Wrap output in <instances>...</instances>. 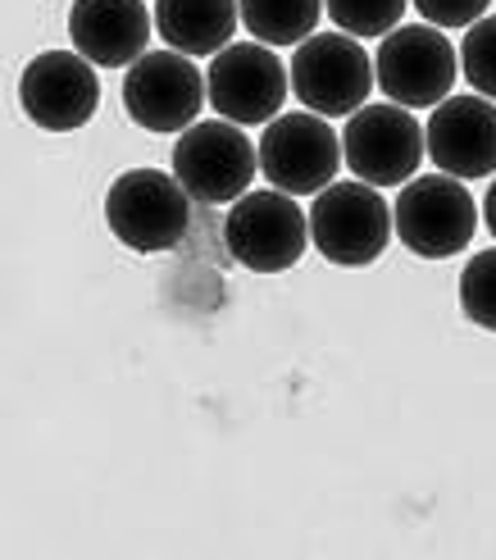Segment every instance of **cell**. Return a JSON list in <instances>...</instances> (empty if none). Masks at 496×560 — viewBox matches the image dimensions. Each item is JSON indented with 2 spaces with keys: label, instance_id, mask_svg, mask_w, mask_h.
<instances>
[{
  "label": "cell",
  "instance_id": "6da1fadb",
  "mask_svg": "<svg viewBox=\"0 0 496 560\" xmlns=\"http://www.w3.org/2000/svg\"><path fill=\"white\" fill-rule=\"evenodd\" d=\"M397 237L392 206L374 183H328L310 206V242L328 265L361 269L374 265Z\"/></svg>",
  "mask_w": 496,
  "mask_h": 560
},
{
  "label": "cell",
  "instance_id": "7a4b0ae2",
  "mask_svg": "<svg viewBox=\"0 0 496 560\" xmlns=\"http://www.w3.org/2000/svg\"><path fill=\"white\" fill-rule=\"evenodd\" d=\"M105 223L128 250L160 256L187 237L191 196L164 170H128L105 191Z\"/></svg>",
  "mask_w": 496,
  "mask_h": 560
},
{
  "label": "cell",
  "instance_id": "3957f363",
  "mask_svg": "<svg viewBox=\"0 0 496 560\" xmlns=\"http://www.w3.org/2000/svg\"><path fill=\"white\" fill-rule=\"evenodd\" d=\"M292 92L296 101L323 119H351L355 109L369 105L378 88V73L361 37L351 33H315L292 55Z\"/></svg>",
  "mask_w": 496,
  "mask_h": 560
},
{
  "label": "cell",
  "instance_id": "277c9868",
  "mask_svg": "<svg viewBox=\"0 0 496 560\" xmlns=\"http://www.w3.org/2000/svg\"><path fill=\"white\" fill-rule=\"evenodd\" d=\"M392 223H397V242L420 260H447L456 250L474 242L479 229V206L464 191L460 178L451 174H420L401 187L392 201Z\"/></svg>",
  "mask_w": 496,
  "mask_h": 560
},
{
  "label": "cell",
  "instance_id": "5b68a950",
  "mask_svg": "<svg viewBox=\"0 0 496 560\" xmlns=\"http://www.w3.org/2000/svg\"><path fill=\"white\" fill-rule=\"evenodd\" d=\"M224 246L251 273H287L310 246V219L292 201V191H246L228 206Z\"/></svg>",
  "mask_w": 496,
  "mask_h": 560
},
{
  "label": "cell",
  "instance_id": "8992f818",
  "mask_svg": "<svg viewBox=\"0 0 496 560\" xmlns=\"http://www.w3.org/2000/svg\"><path fill=\"white\" fill-rule=\"evenodd\" d=\"M256 174H260V147H251L241 124L201 119L174 147V178L201 206H233L237 196L251 191Z\"/></svg>",
  "mask_w": 496,
  "mask_h": 560
},
{
  "label": "cell",
  "instance_id": "52a82bcc",
  "mask_svg": "<svg viewBox=\"0 0 496 560\" xmlns=\"http://www.w3.org/2000/svg\"><path fill=\"white\" fill-rule=\"evenodd\" d=\"M428 155V137L420 119L397 101H378L355 109L342 132V160L346 170L374 183V187H405L420 174V164Z\"/></svg>",
  "mask_w": 496,
  "mask_h": 560
},
{
  "label": "cell",
  "instance_id": "ba28073f",
  "mask_svg": "<svg viewBox=\"0 0 496 560\" xmlns=\"http://www.w3.org/2000/svg\"><path fill=\"white\" fill-rule=\"evenodd\" d=\"M210 105L228 124H273L292 96V69L264 42H237L210 55Z\"/></svg>",
  "mask_w": 496,
  "mask_h": 560
},
{
  "label": "cell",
  "instance_id": "9c48e42d",
  "mask_svg": "<svg viewBox=\"0 0 496 560\" xmlns=\"http://www.w3.org/2000/svg\"><path fill=\"white\" fill-rule=\"evenodd\" d=\"M456 46L447 42L442 27L433 23H401L397 33L382 37L374 55L378 88L388 101L405 109H433L442 105L456 88Z\"/></svg>",
  "mask_w": 496,
  "mask_h": 560
},
{
  "label": "cell",
  "instance_id": "30bf717a",
  "mask_svg": "<svg viewBox=\"0 0 496 560\" xmlns=\"http://www.w3.org/2000/svg\"><path fill=\"white\" fill-rule=\"evenodd\" d=\"M342 170V137L328 128L315 109H292L264 124L260 132V174L269 187L292 196H319L328 183H338Z\"/></svg>",
  "mask_w": 496,
  "mask_h": 560
},
{
  "label": "cell",
  "instance_id": "8fae6325",
  "mask_svg": "<svg viewBox=\"0 0 496 560\" xmlns=\"http://www.w3.org/2000/svg\"><path fill=\"white\" fill-rule=\"evenodd\" d=\"M210 101V82L182 50H146L123 78V109L146 132H187Z\"/></svg>",
  "mask_w": 496,
  "mask_h": 560
},
{
  "label": "cell",
  "instance_id": "7c38bea8",
  "mask_svg": "<svg viewBox=\"0 0 496 560\" xmlns=\"http://www.w3.org/2000/svg\"><path fill=\"white\" fill-rule=\"evenodd\" d=\"M23 115L46 132H73L101 109L96 65L78 50H42L19 78Z\"/></svg>",
  "mask_w": 496,
  "mask_h": 560
},
{
  "label": "cell",
  "instance_id": "4fadbf2b",
  "mask_svg": "<svg viewBox=\"0 0 496 560\" xmlns=\"http://www.w3.org/2000/svg\"><path fill=\"white\" fill-rule=\"evenodd\" d=\"M428 160L442 174L470 183L496 174V101L487 96H447L433 105V119L424 124Z\"/></svg>",
  "mask_w": 496,
  "mask_h": 560
},
{
  "label": "cell",
  "instance_id": "5bb4252c",
  "mask_svg": "<svg viewBox=\"0 0 496 560\" xmlns=\"http://www.w3.org/2000/svg\"><path fill=\"white\" fill-rule=\"evenodd\" d=\"M155 33V10L146 0H73L69 42L96 69H128L146 55Z\"/></svg>",
  "mask_w": 496,
  "mask_h": 560
},
{
  "label": "cell",
  "instance_id": "9a60e30c",
  "mask_svg": "<svg viewBox=\"0 0 496 560\" xmlns=\"http://www.w3.org/2000/svg\"><path fill=\"white\" fill-rule=\"evenodd\" d=\"M237 23V0H155V33L182 55H219L233 46Z\"/></svg>",
  "mask_w": 496,
  "mask_h": 560
},
{
  "label": "cell",
  "instance_id": "2e32d148",
  "mask_svg": "<svg viewBox=\"0 0 496 560\" xmlns=\"http://www.w3.org/2000/svg\"><path fill=\"white\" fill-rule=\"evenodd\" d=\"M241 5V27L264 46H300L315 37L323 19V0H237Z\"/></svg>",
  "mask_w": 496,
  "mask_h": 560
},
{
  "label": "cell",
  "instance_id": "e0dca14e",
  "mask_svg": "<svg viewBox=\"0 0 496 560\" xmlns=\"http://www.w3.org/2000/svg\"><path fill=\"white\" fill-rule=\"evenodd\" d=\"M410 0H323V14L351 37H388L401 27Z\"/></svg>",
  "mask_w": 496,
  "mask_h": 560
},
{
  "label": "cell",
  "instance_id": "ac0fdd59",
  "mask_svg": "<svg viewBox=\"0 0 496 560\" xmlns=\"http://www.w3.org/2000/svg\"><path fill=\"white\" fill-rule=\"evenodd\" d=\"M460 311L470 324L496 332V246L479 250L460 273Z\"/></svg>",
  "mask_w": 496,
  "mask_h": 560
},
{
  "label": "cell",
  "instance_id": "d6986e66",
  "mask_svg": "<svg viewBox=\"0 0 496 560\" xmlns=\"http://www.w3.org/2000/svg\"><path fill=\"white\" fill-rule=\"evenodd\" d=\"M460 73H464V82H470L479 96L496 101V14H483L470 33H464V42H460Z\"/></svg>",
  "mask_w": 496,
  "mask_h": 560
},
{
  "label": "cell",
  "instance_id": "ffe728a7",
  "mask_svg": "<svg viewBox=\"0 0 496 560\" xmlns=\"http://www.w3.org/2000/svg\"><path fill=\"white\" fill-rule=\"evenodd\" d=\"M492 0H415L420 19H428L433 27H474L483 14H487Z\"/></svg>",
  "mask_w": 496,
  "mask_h": 560
},
{
  "label": "cell",
  "instance_id": "44dd1931",
  "mask_svg": "<svg viewBox=\"0 0 496 560\" xmlns=\"http://www.w3.org/2000/svg\"><path fill=\"white\" fill-rule=\"evenodd\" d=\"M483 223H487V233L496 237V178H492V187L483 196Z\"/></svg>",
  "mask_w": 496,
  "mask_h": 560
}]
</instances>
